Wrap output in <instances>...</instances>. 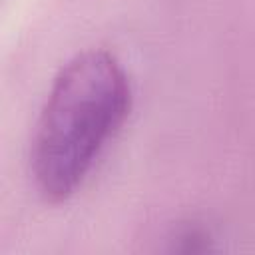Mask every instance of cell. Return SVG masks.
I'll list each match as a JSON object with an SVG mask.
<instances>
[{
    "instance_id": "cell-1",
    "label": "cell",
    "mask_w": 255,
    "mask_h": 255,
    "mask_svg": "<svg viewBox=\"0 0 255 255\" xmlns=\"http://www.w3.org/2000/svg\"><path fill=\"white\" fill-rule=\"evenodd\" d=\"M129 106V80L114 54L90 48L60 68L30 143V169L44 197L60 201L82 185Z\"/></svg>"
}]
</instances>
